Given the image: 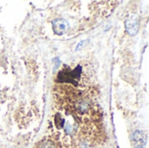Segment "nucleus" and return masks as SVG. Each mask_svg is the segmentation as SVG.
I'll return each mask as SVG.
<instances>
[{"instance_id":"obj_1","label":"nucleus","mask_w":149,"mask_h":148,"mask_svg":"<svg viewBox=\"0 0 149 148\" xmlns=\"http://www.w3.org/2000/svg\"><path fill=\"white\" fill-rule=\"evenodd\" d=\"M82 72V67L78 65L73 71L72 70H63L58 74V80L59 82H70L74 85H77L80 79Z\"/></svg>"},{"instance_id":"obj_2","label":"nucleus","mask_w":149,"mask_h":148,"mask_svg":"<svg viewBox=\"0 0 149 148\" xmlns=\"http://www.w3.org/2000/svg\"><path fill=\"white\" fill-rule=\"evenodd\" d=\"M131 143L134 148H145L147 144V136L146 134L140 130L134 132L130 137Z\"/></svg>"},{"instance_id":"obj_3","label":"nucleus","mask_w":149,"mask_h":148,"mask_svg":"<svg viewBox=\"0 0 149 148\" xmlns=\"http://www.w3.org/2000/svg\"><path fill=\"white\" fill-rule=\"evenodd\" d=\"M140 27V22H139V18L136 16H131L129 17L126 22H125V28L127 32L130 35V36H134L137 34L138 30Z\"/></svg>"},{"instance_id":"obj_4","label":"nucleus","mask_w":149,"mask_h":148,"mask_svg":"<svg viewBox=\"0 0 149 148\" xmlns=\"http://www.w3.org/2000/svg\"><path fill=\"white\" fill-rule=\"evenodd\" d=\"M69 24L65 19L58 18L52 21V30L57 35H63L69 30Z\"/></svg>"},{"instance_id":"obj_5","label":"nucleus","mask_w":149,"mask_h":148,"mask_svg":"<svg viewBox=\"0 0 149 148\" xmlns=\"http://www.w3.org/2000/svg\"><path fill=\"white\" fill-rule=\"evenodd\" d=\"M39 148H56V146L53 142L50 141V140H47V141H45L43 142Z\"/></svg>"},{"instance_id":"obj_6","label":"nucleus","mask_w":149,"mask_h":148,"mask_svg":"<svg viewBox=\"0 0 149 148\" xmlns=\"http://www.w3.org/2000/svg\"><path fill=\"white\" fill-rule=\"evenodd\" d=\"M88 108V103L86 101H81L79 102V110L81 112V113H84L87 110Z\"/></svg>"},{"instance_id":"obj_7","label":"nucleus","mask_w":149,"mask_h":148,"mask_svg":"<svg viewBox=\"0 0 149 148\" xmlns=\"http://www.w3.org/2000/svg\"><path fill=\"white\" fill-rule=\"evenodd\" d=\"M52 61H53V63H54V69H53V72H55L56 70L58 68V66H59V65H60V60H59L58 58H55Z\"/></svg>"},{"instance_id":"obj_8","label":"nucleus","mask_w":149,"mask_h":148,"mask_svg":"<svg viewBox=\"0 0 149 148\" xmlns=\"http://www.w3.org/2000/svg\"><path fill=\"white\" fill-rule=\"evenodd\" d=\"M86 43V40H82V41H80V42L77 44V46H76V48H75V51H78L79 50H80Z\"/></svg>"}]
</instances>
